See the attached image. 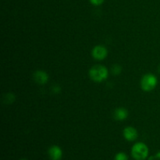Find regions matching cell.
I'll list each match as a JSON object with an SVG mask.
<instances>
[{
  "label": "cell",
  "mask_w": 160,
  "mask_h": 160,
  "mask_svg": "<svg viewBox=\"0 0 160 160\" xmlns=\"http://www.w3.org/2000/svg\"><path fill=\"white\" fill-rule=\"evenodd\" d=\"M109 72L102 65H95L89 70V77L95 82H102L108 78Z\"/></svg>",
  "instance_id": "1"
},
{
  "label": "cell",
  "mask_w": 160,
  "mask_h": 160,
  "mask_svg": "<svg viewBox=\"0 0 160 160\" xmlns=\"http://www.w3.org/2000/svg\"><path fill=\"white\" fill-rule=\"evenodd\" d=\"M131 154L135 160H145L148 157V148L145 144L138 142L133 146Z\"/></svg>",
  "instance_id": "2"
},
{
  "label": "cell",
  "mask_w": 160,
  "mask_h": 160,
  "mask_svg": "<svg viewBox=\"0 0 160 160\" xmlns=\"http://www.w3.org/2000/svg\"><path fill=\"white\" fill-rule=\"evenodd\" d=\"M158 84V80L155 75L152 73L145 74L141 81V86H142V90L145 92H151L156 87Z\"/></svg>",
  "instance_id": "3"
},
{
  "label": "cell",
  "mask_w": 160,
  "mask_h": 160,
  "mask_svg": "<svg viewBox=\"0 0 160 160\" xmlns=\"http://www.w3.org/2000/svg\"><path fill=\"white\" fill-rule=\"evenodd\" d=\"M92 56L97 60H102L107 56L108 50L103 45H97L92 50Z\"/></svg>",
  "instance_id": "4"
},
{
  "label": "cell",
  "mask_w": 160,
  "mask_h": 160,
  "mask_svg": "<svg viewBox=\"0 0 160 160\" xmlns=\"http://www.w3.org/2000/svg\"><path fill=\"white\" fill-rule=\"evenodd\" d=\"M48 155L52 160H60L62 156V151L57 145H53L48 149Z\"/></svg>",
  "instance_id": "5"
},
{
  "label": "cell",
  "mask_w": 160,
  "mask_h": 160,
  "mask_svg": "<svg viewBox=\"0 0 160 160\" xmlns=\"http://www.w3.org/2000/svg\"><path fill=\"white\" fill-rule=\"evenodd\" d=\"M123 137L129 142H133L138 138V131L132 127H128L123 130Z\"/></svg>",
  "instance_id": "6"
},
{
  "label": "cell",
  "mask_w": 160,
  "mask_h": 160,
  "mask_svg": "<svg viewBox=\"0 0 160 160\" xmlns=\"http://www.w3.org/2000/svg\"><path fill=\"white\" fill-rule=\"evenodd\" d=\"M34 80L35 82L40 84H44L48 82V73L43 70H38L34 73Z\"/></svg>",
  "instance_id": "7"
},
{
  "label": "cell",
  "mask_w": 160,
  "mask_h": 160,
  "mask_svg": "<svg viewBox=\"0 0 160 160\" xmlns=\"http://www.w3.org/2000/svg\"><path fill=\"white\" fill-rule=\"evenodd\" d=\"M128 112L124 108H118L114 112V117L117 120H123L128 118Z\"/></svg>",
  "instance_id": "8"
},
{
  "label": "cell",
  "mask_w": 160,
  "mask_h": 160,
  "mask_svg": "<svg viewBox=\"0 0 160 160\" xmlns=\"http://www.w3.org/2000/svg\"><path fill=\"white\" fill-rule=\"evenodd\" d=\"M115 160H128V158L125 153L119 152L116 155Z\"/></svg>",
  "instance_id": "9"
},
{
  "label": "cell",
  "mask_w": 160,
  "mask_h": 160,
  "mask_svg": "<svg viewBox=\"0 0 160 160\" xmlns=\"http://www.w3.org/2000/svg\"><path fill=\"white\" fill-rule=\"evenodd\" d=\"M112 73L115 75H118L121 73V67L119 65H115L112 69Z\"/></svg>",
  "instance_id": "10"
},
{
  "label": "cell",
  "mask_w": 160,
  "mask_h": 160,
  "mask_svg": "<svg viewBox=\"0 0 160 160\" xmlns=\"http://www.w3.org/2000/svg\"><path fill=\"white\" fill-rule=\"evenodd\" d=\"M105 0H90L91 3L94 6H100L103 3Z\"/></svg>",
  "instance_id": "11"
},
{
  "label": "cell",
  "mask_w": 160,
  "mask_h": 160,
  "mask_svg": "<svg viewBox=\"0 0 160 160\" xmlns=\"http://www.w3.org/2000/svg\"><path fill=\"white\" fill-rule=\"evenodd\" d=\"M156 158H158V159H160V152L159 153H158L157 155L156 156Z\"/></svg>",
  "instance_id": "12"
},
{
  "label": "cell",
  "mask_w": 160,
  "mask_h": 160,
  "mask_svg": "<svg viewBox=\"0 0 160 160\" xmlns=\"http://www.w3.org/2000/svg\"><path fill=\"white\" fill-rule=\"evenodd\" d=\"M159 73H160V67H159Z\"/></svg>",
  "instance_id": "13"
},
{
  "label": "cell",
  "mask_w": 160,
  "mask_h": 160,
  "mask_svg": "<svg viewBox=\"0 0 160 160\" xmlns=\"http://www.w3.org/2000/svg\"><path fill=\"white\" fill-rule=\"evenodd\" d=\"M20 160H27V159H20Z\"/></svg>",
  "instance_id": "14"
}]
</instances>
